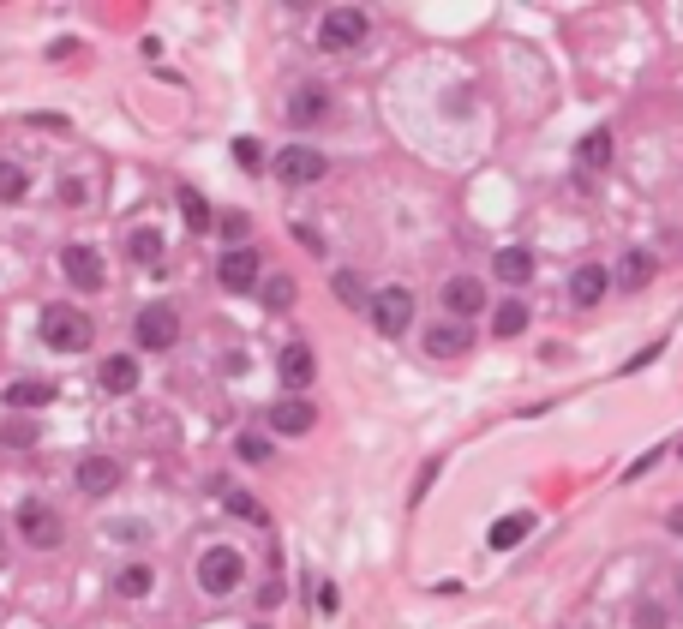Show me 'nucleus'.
Here are the masks:
<instances>
[{
    "mask_svg": "<svg viewBox=\"0 0 683 629\" xmlns=\"http://www.w3.org/2000/svg\"><path fill=\"white\" fill-rule=\"evenodd\" d=\"M276 372H282V384H288V390H306V384H312V372H318V360H312V348H306V342H288V348H282V360H276Z\"/></svg>",
    "mask_w": 683,
    "mask_h": 629,
    "instance_id": "4468645a",
    "label": "nucleus"
},
{
    "mask_svg": "<svg viewBox=\"0 0 683 629\" xmlns=\"http://www.w3.org/2000/svg\"><path fill=\"white\" fill-rule=\"evenodd\" d=\"M336 300H342V306H360V300H366V282H360L354 270H342V276H336Z\"/></svg>",
    "mask_w": 683,
    "mask_h": 629,
    "instance_id": "cd10ccee",
    "label": "nucleus"
},
{
    "mask_svg": "<svg viewBox=\"0 0 683 629\" xmlns=\"http://www.w3.org/2000/svg\"><path fill=\"white\" fill-rule=\"evenodd\" d=\"M240 582H246V558H240L234 546H210V552L198 558V588H204V594L222 600V594H234Z\"/></svg>",
    "mask_w": 683,
    "mask_h": 629,
    "instance_id": "f03ea898",
    "label": "nucleus"
},
{
    "mask_svg": "<svg viewBox=\"0 0 683 629\" xmlns=\"http://www.w3.org/2000/svg\"><path fill=\"white\" fill-rule=\"evenodd\" d=\"M630 629H666V612H660L654 600H642V606H636V624H630Z\"/></svg>",
    "mask_w": 683,
    "mask_h": 629,
    "instance_id": "7c9ffc66",
    "label": "nucleus"
},
{
    "mask_svg": "<svg viewBox=\"0 0 683 629\" xmlns=\"http://www.w3.org/2000/svg\"><path fill=\"white\" fill-rule=\"evenodd\" d=\"M234 156H240V168H258V144L252 138H234Z\"/></svg>",
    "mask_w": 683,
    "mask_h": 629,
    "instance_id": "473e14b6",
    "label": "nucleus"
},
{
    "mask_svg": "<svg viewBox=\"0 0 683 629\" xmlns=\"http://www.w3.org/2000/svg\"><path fill=\"white\" fill-rule=\"evenodd\" d=\"M42 342L54 354H84L90 348V318L78 306H42Z\"/></svg>",
    "mask_w": 683,
    "mask_h": 629,
    "instance_id": "f257e3e1",
    "label": "nucleus"
},
{
    "mask_svg": "<svg viewBox=\"0 0 683 629\" xmlns=\"http://www.w3.org/2000/svg\"><path fill=\"white\" fill-rule=\"evenodd\" d=\"M264 306H276V312L294 306V282H288V276H270V282H264Z\"/></svg>",
    "mask_w": 683,
    "mask_h": 629,
    "instance_id": "c85d7f7f",
    "label": "nucleus"
},
{
    "mask_svg": "<svg viewBox=\"0 0 683 629\" xmlns=\"http://www.w3.org/2000/svg\"><path fill=\"white\" fill-rule=\"evenodd\" d=\"M372 324H378L384 336H402V330L414 324V294H408V288H378V294H372Z\"/></svg>",
    "mask_w": 683,
    "mask_h": 629,
    "instance_id": "0eeeda50",
    "label": "nucleus"
},
{
    "mask_svg": "<svg viewBox=\"0 0 683 629\" xmlns=\"http://www.w3.org/2000/svg\"><path fill=\"white\" fill-rule=\"evenodd\" d=\"M24 186H30V174H24L18 162H0V204H18Z\"/></svg>",
    "mask_w": 683,
    "mask_h": 629,
    "instance_id": "bb28decb",
    "label": "nucleus"
},
{
    "mask_svg": "<svg viewBox=\"0 0 683 629\" xmlns=\"http://www.w3.org/2000/svg\"><path fill=\"white\" fill-rule=\"evenodd\" d=\"M528 534H534V516H528V510H516V516H504V522H492V546H498V552H510V546H522Z\"/></svg>",
    "mask_w": 683,
    "mask_h": 629,
    "instance_id": "aec40b11",
    "label": "nucleus"
},
{
    "mask_svg": "<svg viewBox=\"0 0 683 629\" xmlns=\"http://www.w3.org/2000/svg\"><path fill=\"white\" fill-rule=\"evenodd\" d=\"M264 456H270L264 438H240V462H264Z\"/></svg>",
    "mask_w": 683,
    "mask_h": 629,
    "instance_id": "2f4dec72",
    "label": "nucleus"
},
{
    "mask_svg": "<svg viewBox=\"0 0 683 629\" xmlns=\"http://www.w3.org/2000/svg\"><path fill=\"white\" fill-rule=\"evenodd\" d=\"M324 114H330V96H324L318 84H300V90L288 96V120H294V126H312V120H324Z\"/></svg>",
    "mask_w": 683,
    "mask_h": 629,
    "instance_id": "2eb2a0df",
    "label": "nucleus"
},
{
    "mask_svg": "<svg viewBox=\"0 0 683 629\" xmlns=\"http://www.w3.org/2000/svg\"><path fill=\"white\" fill-rule=\"evenodd\" d=\"M678 600H683V576H678Z\"/></svg>",
    "mask_w": 683,
    "mask_h": 629,
    "instance_id": "c9c22d12",
    "label": "nucleus"
},
{
    "mask_svg": "<svg viewBox=\"0 0 683 629\" xmlns=\"http://www.w3.org/2000/svg\"><path fill=\"white\" fill-rule=\"evenodd\" d=\"M480 306H486V288H480L474 276H456V282H444V312H450L456 324H462V318H474Z\"/></svg>",
    "mask_w": 683,
    "mask_h": 629,
    "instance_id": "f8f14e48",
    "label": "nucleus"
},
{
    "mask_svg": "<svg viewBox=\"0 0 683 629\" xmlns=\"http://www.w3.org/2000/svg\"><path fill=\"white\" fill-rule=\"evenodd\" d=\"M180 216H186V228H192V234H204V228H210V204H204L192 186H180Z\"/></svg>",
    "mask_w": 683,
    "mask_h": 629,
    "instance_id": "b1692460",
    "label": "nucleus"
},
{
    "mask_svg": "<svg viewBox=\"0 0 683 629\" xmlns=\"http://www.w3.org/2000/svg\"><path fill=\"white\" fill-rule=\"evenodd\" d=\"M492 270H498V282H510V288H522V282L534 276V252H528V246H504V252L492 258Z\"/></svg>",
    "mask_w": 683,
    "mask_h": 629,
    "instance_id": "a211bd4d",
    "label": "nucleus"
},
{
    "mask_svg": "<svg viewBox=\"0 0 683 629\" xmlns=\"http://www.w3.org/2000/svg\"><path fill=\"white\" fill-rule=\"evenodd\" d=\"M18 534H24V540H30L36 552H54V546L66 540L60 516H54L48 504H36V498H30V504H18Z\"/></svg>",
    "mask_w": 683,
    "mask_h": 629,
    "instance_id": "423d86ee",
    "label": "nucleus"
},
{
    "mask_svg": "<svg viewBox=\"0 0 683 629\" xmlns=\"http://www.w3.org/2000/svg\"><path fill=\"white\" fill-rule=\"evenodd\" d=\"M60 270H66L72 288H102V258H96L90 246H66V252H60Z\"/></svg>",
    "mask_w": 683,
    "mask_h": 629,
    "instance_id": "9b49d317",
    "label": "nucleus"
},
{
    "mask_svg": "<svg viewBox=\"0 0 683 629\" xmlns=\"http://www.w3.org/2000/svg\"><path fill=\"white\" fill-rule=\"evenodd\" d=\"M228 510H234L240 522H264V504H258L252 492H228Z\"/></svg>",
    "mask_w": 683,
    "mask_h": 629,
    "instance_id": "c756f323",
    "label": "nucleus"
},
{
    "mask_svg": "<svg viewBox=\"0 0 683 629\" xmlns=\"http://www.w3.org/2000/svg\"><path fill=\"white\" fill-rule=\"evenodd\" d=\"M126 252H132V264H156V258H162V234H156V228H138V234L126 240Z\"/></svg>",
    "mask_w": 683,
    "mask_h": 629,
    "instance_id": "393cba45",
    "label": "nucleus"
},
{
    "mask_svg": "<svg viewBox=\"0 0 683 629\" xmlns=\"http://www.w3.org/2000/svg\"><path fill=\"white\" fill-rule=\"evenodd\" d=\"M216 282H222L228 294H252V288H258V252H252V246H234V252H222V264H216Z\"/></svg>",
    "mask_w": 683,
    "mask_h": 629,
    "instance_id": "6e6552de",
    "label": "nucleus"
},
{
    "mask_svg": "<svg viewBox=\"0 0 683 629\" xmlns=\"http://www.w3.org/2000/svg\"><path fill=\"white\" fill-rule=\"evenodd\" d=\"M102 390L108 396H132L138 390V360L132 354H108L102 360Z\"/></svg>",
    "mask_w": 683,
    "mask_h": 629,
    "instance_id": "f3484780",
    "label": "nucleus"
},
{
    "mask_svg": "<svg viewBox=\"0 0 683 629\" xmlns=\"http://www.w3.org/2000/svg\"><path fill=\"white\" fill-rule=\"evenodd\" d=\"M576 162H582V168H606V162H612V132H588V138L576 144Z\"/></svg>",
    "mask_w": 683,
    "mask_h": 629,
    "instance_id": "4be33fe9",
    "label": "nucleus"
},
{
    "mask_svg": "<svg viewBox=\"0 0 683 629\" xmlns=\"http://www.w3.org/2000/svg\"><path fill=\"white\" fill-rule=\"evenodd\" d=\"M30 438H36V432H30V426H6V444H12V450H24V444H30Z\"/></svg>",
    "mask_w": 683,
    "mask_h": 629,
    "instance_id": "72a5a7b5",
    "label": "nucleus"
},
{
    "mask_svg": "<svg viewBox=\"0 0 683 629\" xmlns=\"http://www.w3.org/2000/svg\"><path fill=\"white\" fill-rule=\"evenodd\" d=\"M492 324H498V336H522V330H528V306H522V300H504Z\"/></svg>",
    "mask_w": 683,
    "mask_h": 629,
    "instance_id": "a878e982",
    "label": "nucleus"
},
{
    "mask_svg": "<svg viewBox=\"0 0 683 629\" xmlns=\"http://www.w3.org/2000/svg\"><path fill=\"white\" fill-rule=\"evenodd\" d=\"M366 30H372V18H366L360 6H330L324 24H318V42H324L330 54H348V48L366 42Z\"/></svg>",
    "mask_w": 683,
    "mask_h": 629,
    "instance_id": "7ed1b4c3",
    "label": "nucleus"
},
{
    "mask_svg": "<svg viewBox=\"0 0 683 629\" xmlns=\"http://www.w3.org/2000/svg\"><path fill=\"white\" fill-rule=\"evenodd\" d=\"M132 336H138V348L162 354V348H174V336H180V312H174L168 300H156V306H144V312L132 318Z\"/></svg>",
    "mask_w": 683,
    "mask_h": 629,
    "instance_id": "20e7f679",
    "label": "nucleus"
},
{
    "mask_svg": "<svg viewBox=\"0 0 683 629\" xmlns=\"http://www.w3.org/2000/svg\"><path fill=\"white\" fill-rule=\"evenodd\" d=\"M48 402H54V384H42V378L6 384V408H48Z\"/></svg>",
    "mask_w": 683,
    "mask_h": 629,
    "instance_id": "6ab92c4d",
    "label": "nucleus"
},
{
    "mask_svg": "<svg viewBox=\"0 0 683 629\" xmlns=\"http://www.w3.org/2000/svg\"><path fill=\"white\" fill-rule=\"evenodd\" d=\"M606 288H612V276H606L600 264H582V270L570 276V300H576V306H600Z\"/></svg>",
    "mask_w": 683,
    "mask_h": 629,
    "instance_id": "dca6fc26",
    "label": "nucleus"
},
{
    "mask_svg": "<svg viewBox=\"0 0 683 629\" xmlns=\"http://www.w3.org/2000/svg\"><path fill=\"white\" fill-rule=\"evenodd\" d=\"M672 534H683V510H672Z\"/></svg>",
    "mask_w": 683,
    "mask_h": 629,
    "instance_id": "f704fd0d",
    "label": "nucleus"
},
{
    "mask_svg": "<svg viewBox=\"0 0 683 629\" xmlns=\"http://www.w3.org/2000/svg\"><path fill=\"white\" fill-rule=\"evenodd\" d=\"M114 486H120V462L114 456H84L78 462V492L84 498H108Z\"/></svg>",
    "mask_w": 683,
    "mask_h": 629,
    "instance_id": "1a4fd4ad",
    "label": "nucleus"
},
{
    "mask_svg": "<svg viewBox=\"0 0 683 629\" xmlns=\"http://www.w3.org/2000/svg\"><path fill=\"white\" fill-rule=\"evenodd\" d=\"M150 588H156V576H150V564H126V570L114 576V594H120V600H144Z\"/></svg>",
    "mask_w": 683,
    "mask_h": 629,
    "instance_id": "412c9836",
    "label": "nucleus"
},
{
    "mask_svg": "<svg viewBox=\"0 0 683 629\" xmlns=\"http://www.w3.org/2000/svg\"><path fill=\"white\" fill-rule=\"evenodd\" d=\"M468 342H474V330H462V324H450V318L426 330V354H432V360H456V354H468Z\"/></svg>",
    "mask_w": 683,
    "mask_h": 629,
    "instance_id": "ddd939ff",
    "label": "nucleus"
},
{
    "mask_svg": "<svg viewBox=\"0 0 683 629\" xmlns=\"http://www.w3.org/2000/svg\"><path fill=\"white\" fill-rule=\"evenodd\" d=\"M618 282H624V288H648V282H654V258H648V252H630V258L618 264Z\"/></svg>",
    "mask_w": 683,
    "mask_h": 629,
    "instance_id": "5701e85b",
    "label": "nucleus"
},
{
    "mask_svg": "<svg viewBox=\"0 0 683 629\" xmlns=\"http://www.w3.org/2000/svg\"><path fill=\"white\" fill-rule=\"evenodd\" d=\"M324 150H312V144H288L282 156H276V180L282 186H312V180H324Z\"/></svg>",
    "mask_w": 683,
    "mask_h": 629,
    "instance_id": "39448f33",
    "label": "nucleus"
},
{
    "mask_svg": "<svg viewBox=\"0 0 683 629\" xmlns=\"http://www.w3.org/2000/svg\"><path fill=\"white\" fill-rule=\"evenodd\" d=\"M270 426H276L282 438H306V432L318 426V414H312V402H300V396H282V402L270 408Z\"/></svg>",
    "mask_w": 683,
    "mask_h": 629,
    "instance_id": "9d476101",
    "label": "nucleus"
}]
</instances>
